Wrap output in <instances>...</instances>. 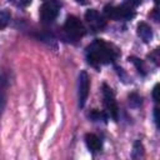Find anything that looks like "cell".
Masks as SVG:
<instances>
[{"instance_id":"18","label":"cell","mask_w":160,"mask_h":160,"mask_svg":"<svg viewBox=\"0 0 160 160\" xmlns=\"http://www.w3.org/2000/svg\"><path fill=\"white\" fill-rule=\"evenodd\" d=\"M140 4V0H125V5L130 6V8H134V6H138Z\"/></svg>"},{"instance_id":"5","label":"cell","mask_w":160,"mask_h":160,"mask_svg":"<svg viewBox=\"0 0 160 160\" xmlns=\"http://www.w3.org/2000/svg\"><path fill=\"white\" fill-rule=\"evenodd\" d=\"M60 4L56 0H45L40 6V19L42 22H51L59 14Z\"/></svg>"},{"instance_id":"1","label":"cell","mask_w":160,"mask_h":160,"mask_svg":"<svg viewBox=\"0 0 160 160\" xmlns=\"http://www.w3.org/2000/svg\"><path fill=\"white\" fill-rule=\"evenodd\" d=\"M118 55H119L118 49L114 45L108 44L101 39L94 40L91 45L88 48V60L95 68H99V65L101 64L114 62Z\"/></svg>"},{"instance_id":"8","label":"cell","mask_w":160,"mask_h":160,"mask_svg":"<svg viewBox=\"0 0 160 160\" xmlns=\"http://www.w3.org/2000/svg\"><path fill=\"white\" fill-rule=\"evenodd\" d=\"M85 144L88 149L92 152H96L101 149V140L95 135V134H86L85 135Z\"/></svg>"},{"instance_id":"13","label":"cell","mask_w":160,"mask_h":160,"mask_svg":"<svg viewBox=\"0 0 160 160\" xmlns=\"http://www.w3.org/2000/svg\"><path fill=\"white\" fill-rule=\"evenodd\" d=\"M129 104H130V106H132V108H138V106L141 104V98H140L136 92H132V94L129 95Z\"/></svg>"},{"instance_id":"19","label":"cell","mask_w":160,"mask_h":160,"mask_svg":"<svg viewBox=\"0 0 160 160\" xmlns=\"http://www.w3.org/2000/svg\"><path fill=\"white\" fill-rule=\"evenodd\" d=\"M154 119H155L156 128H159V122H160V119H159V108H155L154 109Z\"/></svg>"},{"instance_id":"12","label":"cell","mask_w":160,"mask_h":160,"mask_svg":"<svg viewBox=\"0 0 160 160\" xmlns=\"http://www.w3.org/2000/svg\"><path fill=\"white\" fill-rule=\"evenodd\" d=\"M10 20V12L8 10H4L0 12V30L4 29Z\"/></svg>"},{"instance_id":"14","label":"cell","mask_w":160,"mask_h":160,"mask_svg":"<svg viewBox=\"0 0 160 160\" xmlns=\"http://www.w3.org/2000/svg\"><path fill=\"white\" fill-rule=\"evenodd\" d=\"M89 116H90L94 121H99V120L106 121V115H105L102 111H99V110H92V111L89 114Z\"/></svg>"},{"instance_id":"16","label":"cell","mask_w":160,"mask_h":160,"mask_svg":"<svg viewBox=\"0 0 160 160\" xmlns=\"http://www.w3.org/2000/svg\"><path fill=\"white\" fill-rule=\"evenodd\" d=\"M159 88H160V85L156 84V85L154 86V89H152V99H154V101H156V102L160 100V98H159Z\"/></svg>"},{"instance_id":"4","label":"cell","mask_w":160,"mask_h":160,"mask_svg":"<svg viewBox=\"0 0 160 160\" xmlns=\"http://www.w3.org/2000/svg\"><path fill=\"white\" fill-rule=\"evenodd\" d=\"M102 96H104V105L106 108L109 116H111L116 121L119 119V108H118L112 89L109 88L106 84L102 85Z\"/></svg>"},{"instance_id":"15","label":"cell","mask_w":160,"mask_h":160,"mask_svg":"<svg viewBox=\"0 0 160 160\" xmlns=\"http://www.w3.org/2000/svg\"><path fill=\"white\" fill-rule=\"evenodd\" d=\"M32 0H11V2L14 5H16L18 8H26Z\"/></svg>"},{"instance_id":"21","label":"cell","mask_w":160,"mask_h":160,"mask_svg":"<svg viewBox=\"0 0 160 160\" xmlns=\"http://www.w3.org/2000/svg\"><path fill=\"white\" fill-rule=\"evenodd\" d=\"M75 1H76L78 4H80V5H86V4L89 2L88 0H75Z\"/></svg>"},{"instance_id":"6","label":"cell","mask_w":160,"mask_h":160,"mask_svg":"<svg viewBox=\"0 0 160 160\" xmlns=\"http://www.w3.org/2000/svg\"><path fill=\"white\" fill-rule=\"evenodd\" d=\"M89 89H90V79L86 71H81L79 75V90H78V95H79V106L84 108L88 96H89Z\"/></svg>"},{"instance_id":"10","label":"cell","mask_w":160,"mask_h":160,"mask_svg":"<svg viewBox=\"0 0 160 160\" xmlns=\"http://www.w3.org/2000/svg\"><path fill=\"white\" fill-rule=\"evenodd\" d=\"M144 156V146L140 140H136L134 142V150H132V158L134 159H140Z\"/></svg>"},{"instance_id":"3","label":"cell","mask_w":160,"mask_h":160,"mask_svg":"<svg viewBox=\"0 0 160 160\" xmlns=\"http://www.w3.org/2000/svg\"><path fill=\"white\" fill-rule=\"evenodd\" d=\"M64 29L74 39H80L86 32V29H85L82 21L74 15H70L66 18V21L64 24Z\"/></svg>"},{"instance_id":"20","label":"cell","mask_w":160,"mask_h":160,"mask_svg":"<svg viewBox=\"0 0 160 160\" xmlns=\"http://www.w3.org/2000/svg\"><path fill=\"white\" fill-rule=\"evenodd\" d=\"M154 18H155V20H156V21H159V20H160L159 14H158V8H155V9H154Z\"/></svg>"},{"instance_id":"9","label":"cell","mask_w":160,"mask_h":160,"mask_svg":"<svg viewBox=\"0 0 160 160\" xmlns=\"http://www.w3.org/2000/svg\"><path fill=\"white\" fill-rule=\"evenodd\" d=\"M138 35L142 39L144 42H149L152 39V30L146 22H140L138 25Z\"/></svg>"},{"instance_id":"2","label":"cell","mask_w":160,"mask_h":160,"mask_svg":"<svg viewBox=\"0 0 160 160\" xmlns=\"http://www.w3.org/2000/svg\"><path fill=\"white\" fill-rule=\"evenodd\" d=\"M104 15L111 20H131L135 16V11L125 4L120 6L106 5L104 8Z\"/></svg>"},{"instance_id":"22","label":"cell","mask_w":160,"mask_h":160,"mask_svg":"<svg viewBox=\"0 0 160 160\" xmlns=\"http://www.w3.org/2000/svg\"><path fill=\"white\" fill-rule=\"evenodd\" d=\"M154 1H155V4H156V5L159 4V0H154Z\"/></svg>"},{"instance_id":"7","label":"cell","mask_w":160,"mask_h":160,"mask_svg":"<svg viewBox=\"0 0 160 160\" xmlns=\"http://www.w3.org/2000/svg\"><path fill=\"white\" fill-rule=\"evenodd\" d=\"M85 20L89 24V26L98 31V30H102L106 26V20L104 16H101L95 9H90L85 12Z\"/></svg>"},{"instance_id":"11","label":"cell","mask_w":160,"mask_h":160,"mask_svg":"<svg viewBox=\"0 0 160 160\" xmlns=\"http://www.w3.org/2000/svg\"><path fill=\"white\" fill-rule=\"evenodd\" d=\"M129 61H131V62L136 66L138 71H139L141 75H145V74H146V71H145V66H144V62H142L140 59H138V58H135V56H130V58H129Z\"/></svg>"},{"instance_id":"17","label":"cell","mask_w":160,"mask_h":160,"mask_svg":"<svg viewBox=\"0 0 160 160\" xmlns=\"http://www.w3.org/2000/svg\"><path fill=\"white\" fill-rule=\"evenodd\" d=\"M149 58H150V59H154L152 61H154L156 65H159V59H160V58H159V49H155V51H154L152 54H150Z\"/></svg>"}]
</instances>
